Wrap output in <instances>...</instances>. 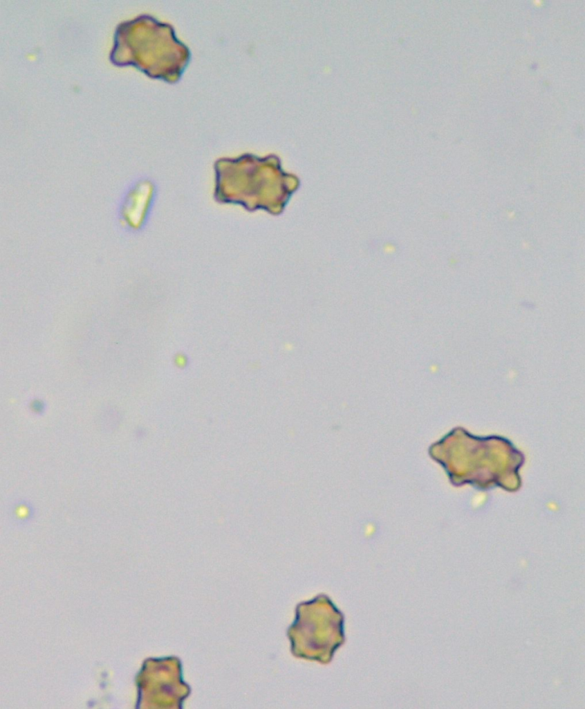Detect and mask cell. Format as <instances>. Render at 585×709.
Masks as SVG:
<instances>
[{
	"mask_svg": "<svg viewBox=\"0 0 585 709\" xmlns=\"http://www.w3.org/2000/svg\"><path fill=\"white\" fill-rule=\"evenodd\" d=\"M288 635L294 655L327 663L343 643V616L327 597L319 596L297 606Z\"/></svg>",
	"mask_w": 585,
	"mask_h": 709,
	"instance_id": "6da1fadb",
	"label": "cell"
}]
</instances>
